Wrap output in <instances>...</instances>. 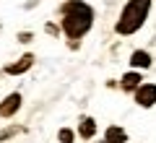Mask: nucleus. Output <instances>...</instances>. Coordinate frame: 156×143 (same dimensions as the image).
<instances>
[{
    "instance_id": "1",
    "label": "nucleus",
    "mask_w": 156,
    "mask_h": 143,
    "mask_svg": "<svg viewBox=\"0 0 156 143\" xmlns=\"http://www.w3.org/2000/svg\"><path fill=\"white\" fill-rule=\"evenodd\" d=\"M91 21H94V13H91L89 5H83V3H78V0H73V3H68L65 5V18H62V29H65L68 37H81L83 31H89Z\"/></svg>"
},
{
    "instance_id": "2",
    "label": "nucleus",
    "mask_w": 156,
    "mask_h": 143,
    "mask_svg": "<svg viewBox=\"0 0 156 143\" xmlns=\"http://www.w3.org/2000/svg\"><path fill=\"white\" fill-rule=\"evenodd\" d=\"M151 0H130L128 8L122 11V18L117 23V31L120 34H133L135 29H140V23L146 21V13H148Z\"/></svg>"
},
{
    "instance_id": "3",
    "label": "nucleus",
    "mask_w": 156,
    "mask_h": 143,
    "mask_svg": "<svg viewBox=\"0 0 156 143\" xmlns=\"http://www.w3.org/2000/svg\"><path fill=\"white\" fill-rule=\"evenodd\" d=\"M154 102H156V86H154V83H148V86H140V88H138V104L151 107Z\"/></svg>"
},
{
    "instance_id": "4",
    "label": "nucleus",
    "mask_w": 156,
    "mask_h": 143,
    "mask_svg": "<svg viewBox=\"0 0 156 143\" xmlns=\"http://www.w3.org/2000/svg\"><path fill=\"white\" fill-rule=\"evenodd\" d=\"M18 107H21V96H18V94H11V96L0 104V115H3V117H11Z\"/></svg>"
},
{
    "instance_id": "5",
    "label": "nucleus",
    "mask_w": 156,
    "mask_h": 143,
    "mask_svg": "<svg viewBox=\"0 0 156 143\" xmlns=\"http://www.w3.org/2000/svg\"><path fill=\"white\" fill-rule=\"evenodd\" d=\"M31 60H34L31 55L21 57V63H16V65H11V68H8V73H13V76H16V73H23V70H26L29 65H31Z\"/></svg>"
},
{
    "instance_id": "6",
    "label": "nucleus",
    "mask_w": 156,
    "mask_h": 143,
    "mask_svg": "<svg viewBox=\"0 0 156 143\" xmlns=\"http://www.w3.org/2000/svg\"><path fill=\"white\" fill-rule=\"evenodd\" d=\"M107 141L109 143H125V133L120 130V127H109V130H107Z\"/></svg>"
},
{
    "instance_id": "7",
    "label": "nucleus",
    "mask_w": 156,
    "mask_h": 143,
    "mask_svg": "<svg viewBox=\"0 0 156 143\" xmlns=\"http://www.w3.org/2000/svg\"><path fill=\"white\" fill-rule=\"evenodd\" d=\"M130 63H133L135 68H148V65H151V57L146 55V52H135V55H133V60H130Z\"/></svg>"
},
{
    "instance_id": "8",
    "label": "nucleus",
    "mask_w": 156,
    "mask_h": 143,
    "mask_svg": "<svg viewBox=\"0 0 156 143\" xmlns=\"http://www.w3.org/2000/svg\"><path fill=\"white\" fill-rule=\"evenodd\" d=\"M140 83V76L138 73H128V76L122 78V88H135Z\"/></svg>"
},
{
    "instance_id": "9",
    "label": "nucleus",
    "mask_w": 156,
    "mask_h": 143,
    "mask_svg": "<svg viewBox=\"0 0 156 143\" xmlns=\"http://www.w3.org/2000/svg\"><path fill=\"white\" fill-rule=\"evenodd\" d=\"M94 130H96L94 120H83V122H81V135H83V138H91V135H94Z\"/></svg>"
},
{
    "instance_id": "10",
    "label": "nucleus",
    "mask_w": 156,
    "mask_h": 143,
    "mask_svg": "<svg viewBox=\"0 0 156 143\" xmlns=\"http://www.w3.org/2000/svg\"><path fill=\"white\" fill-rule=\"evenodd\" d=\"M60 141L62 143H73V133L70 130H60Z\"/></svg>"
}]
</instances>
